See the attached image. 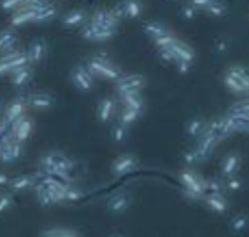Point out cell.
I'll use <instances>...</instances> for the list:
<instances>
[{
  "mask_svg": "<svg viewBox=\"0 0 249 237\" xmlns=\"http://www.w3.org/2000/svg\"><path fill=\"white\" fill-rule=\"evenodd\" d=\"M215 49L217 52H226L229 49V42L226 39H219L215 43Z\"/></svg>",
  "mask_w": 249,
  "mask_h": 237,
  "instance_id": "48",
  "label": "cell"
},
{
  "mask_svg": "<svg viewBox=\"0 0 249 237\" xmlns=\"http://www.w3.org/2000/svg\"><path fill=\"white\" fill-rule=\"evenodd\" d=\"M71 82L73 87L82 93H88L94 87V79L87 67L82 64H77L71 69Z\"/></svg>",
  "mask_w": 249,
  "mask_h": 237,
  "instance_id": "5",
  "label": "cell"
},
{
  "mask_svg": "<svg viewBox=\"0 0 249 237\" xmlns=\"http://www.w3.org/2000/svg\"><path fill=\"white\" fill-rule=\"evenodd\" d=\"M109 237H124V236H122L121 234H112V235H110Z\"/></svg>",
  "mask_w": 249,
  "mask_h": 237,
  "instance_id": "51",
  "label": "cell"
},
{
  "mask_svg": "<svg viewBox=\"0 0 249 237\" xmlns=\"http://www.w3.org/2000/svg\"><path fill=\"white\" fill-rule=\"evenodd\" d=\"M141 116H142V112L124 107L121 111V113H120L119 122H121V123L124 124L126 126H132V124L137 123L138 119L141 118Z\"/></svg>",
  "mask_w": 249,
  "mask_h": 237,
  "instance_id": "32",
  "label": "cell"
},
{
  "mask_svg": "<svg viewBox=\"0 0 249 237\" xmlns=\"http://www.w3.org/2000/svg\"><path fill=\"white\" fill-rule=\"evenodd\" d=\"M86 18H87V14L85 11L72 10L62 17V25L69 28L78 27V26L85 25Z\"/></svg>",
  "mask_w": 249,
  "mask_h": 237,
  "instance_id": "27",
  "label": "cell"
},
{
  "mask_svg": "<svg viewBox=\"0 0 249 237\" xmlns=\"http://www.w3.org/2000/svg\"><path fill=\"white\" fill-rule=\"evenodd\" d=\"M36 16H37V11L26 8V6H21L11 17V25L18 27V26L26 25V23L35 22Z\"/></svg>",
  "mask_w": 249,
  "mask_h": 237,
  "instance_id": "23",
  "label": "cell"
},
{
  "mask_svg": "<svg viewBox=\"0 0 249 237\" xmlns=\"http://www.w3.org/2000/svg\"><path fill=\"white\" fill-rule=\"evenodd\" d=\"M217 142H219V141L216 140V138L213 136L210 133H208V131H205V133L198 139L197 146H196L195 148L196 151H197L198 156H199L202 163L207 162L208 159L212 157Z\"/></svg>",
  "mask_w": 249,
  "mask_h": 237,
  "instance_id": "10",
  "label": "cell"
},
{
  "mask_svg": "<svg viewBox=\"0 0 249 237\" xmlns=\"http://www.w3.org/2000/svg\"><path fill=\"white\" fill-rule=\"evenodd\" d=\"M226 183H225V186H226V190H230V191H233V192H236V191H239L242 188H243V179L241 178V176H238L236 174V175H232L230 176V178H226Z\"/></svg>",
  "mask_w": 249,
  "mask_h": 237,
  "instance_id": "39",
  "label": "cell"
},
{
  "mask_svg": "<svg viewBox=\"0 0 249 237\" xmlns=\"http://www.w3.org/2000/svg\"><path fill=\"white\" fill-rule=\"evenodd\" d=\"M28 57L26 52L10 51L0 57V76L5 73H11L20 67L27 66Z\"/></svg>",
  "mask_w": 249,
  "mask_h": 237,
  "instance_id": "7",
  "label": "cell"
},
{
  "mask_svg": "<svg viewBox=\"0 0 249 237\" xmlns=\"http://www.w3.org/2000/svg\"><path fill=\"white\" fill-rule=\"evenodd\" d=\"M176 67H177V71L182 74H187L188 72L191 71V67H192V63L191 62H186V61H176Z\"/></svg>",
  "mask_w": 249,
  "mask_h": 237,
  "instance_id": "46",
  "label": "cell"
},
{
  "mask_svg": "<svg viewBox=\"0 0 249 237\" xmlns=\"http://www.w3.org/2000/svg\"><path fill=\"white\" fill-rule=\"evenodd\" d=\"M214 0H192V5L195 6L197 10H205Z\"/></svg>",
  "mask_w": 249,
  "mask_h": 237,
  "instance_id": "47",
  "label": "cell"
},
{
  "mask_svg": "<svg viewBox=\"0 0 249 237\" xmlns=\"http://www.w3.org/2000/svg\"><path fill=\"white\" fill-rule=\"evenodd\" d=\"M13 205V196L9 192L0 193V214L5 213Z\"/></svg>",
  "mask_w": 249,
  "mask_h": 237,
  "instance_id": "43",
  "label": "cell"
},
{
  "mask_svg": "<svg viewBox=\"0 0 249 237\" xmlns=\"http://www.w3.org/2000/svg\"><path fill=\"white\" fill-rule=\"evenodd\" d=\"M38 237H81L80 232L72 229H64V227H54V229L44 230Z\"/></svg>",
  "mask_w": 249,
  "mask_h": 237,
  "instance_id": "29",
  "label": "cell"
},
{
  "mask_svg": "<svg viewBox=\"0 0 249 237\" xmlns=\"http://www.w3.org/2000/svg\"><path fill=\"white\" fill-rule=\"evenodd\" d=\"M203 201L205 205L216 214H225L229 210V201L221 193H207Z\"/></svg>",
  "mask_w": 249,
  "mask_h": 237,
  "instance_id": "16",
  "label": "cell"
},
{
  "mask_svg": "<svg viewBox=\"0 0 249 237\" xmlns=\"http://www.w3.org/2000/svg\"><path fill=\"white\" fill-rule=\"evenodd\" d=\"M143 32H144L148 37L153 38V39L164 37V35L171 33L167 30L166 26H164L160 22H157V21H148V22L143 23Z\"/></svg>",
  "mask_w": 249,
  "mask_h": 237,
  "instance_id": "25",
  "label": "cell"
},
{
  "mask_svg": "<svg viewBox=\"0 0 249 237\" xmlns=\"http://www.w3.org/2000/svg\"><path fill=\"white\" fill-rule=\"evenodd\" d=\"M33 126H35V123H33L32 119L27 116H23L22 118H20L16 123L11 126L13 138L18 142L23 143L30 139L33 131Z\"/></svg>",
  "mask_w": 249,
  "mask_h": 237,
  "instance_id": "11",
  "label": "cell"
},
{
  "mask_svg": "<svg viewBox=\"0 0 249 237\" xmlns=\"http://www.w3.org/2000/svg\"><path fill=\"white\" fill-rule=\"evenodd\" d=\"M0 110H1V102H0Z\"/></svg>",
  "mask_w": 249,
  "mask_h": 237,
  "instance_id": "53",
  "label": "cell"
},
{
  "mask_svg": "<svg viewBox=\"0 0 249 237\" xmlns=\"http://www.w3.org/2000/svg\"><path fill=\"white\" fill-rule=\"evenodd\" d=\"M119 100L122 104V106L126 107V109H132L143 113V110H144V99L141 95V93L121 94L119 95Z\"/></svg>",
  "mask_w": 249,
  "mask_h": 237,
  "instance_id": "21",
  "label": "cell"
},
{
  "mask_svg": "<svg viewBox=\"0 0 249 237\" xmlns=\"http://www.w3.org/2000/svg\"><path fill=\"white\" fill-rule=\"evenodd\" d=\"M11 178H9L6 174H0V186L1 185H9Z\"/></svg>",
  "mask_w": 249,
  "mask_h": 237,
  "instance_id": "50",
  "label": "cell"
},
{
  "mask_svg": "<svg viewBox=\"0 0 249 237\" xmlns=\"http://www.w3.org/2000/svg\"><path fill=\"white\" fill-rule=\"evenodd\" d=\"M115 33H116V30L102 28L93 22L85 23L81 30V35L83 39L92 40V42H104V40L110 39Z\"/></svg>",
  "mask_w": 249,
  "mask_h": 237,
  "instance_id": "9",
  "label": "cell"
},
{
  "mask_svg": "<svg viewBox=\"0 0 249 237\" xmlns=\"http://www.w3.org/2000/svg\"><path fill=\"white\" fill-rule=\"evenodd\" d=\"M142 14V4L138 0H126L124 1V17L137 18Z\"/></svg>",
  "mask_w": 249,
  "mask_h": 237,
  "instance_id": "33",
  "label": "cell"
},
{
  "mask_svg": "<svg viewBox=\"0 0 249 237\" xmlns=\"http://www.w3.org/2000/svg\"><path fill=\"white\" fill-rule=\"evenodd\" d=\"M28 106L37 110H50L55 105V99L53 95L47 93H36L27 96Z\"/></svg>",
  "mask_w": 249,
  "mask_h": 237,
  "instance_id": "18",
  "label": "cell"
},
{
  "mask_svg": "<svg viewBox=\"0 0 249 237\" xmlns=\"http://www.w3.org/2000/svg\"><path fill=\"white\" fill-rule=\"evenodd\" d=\"M36 183H37V176L31 175V174H21L15 178H11L10 183H9V189L14 192H21L27 189L35 188Z\"/></svg>",
  "mask_w": 249,
  "mask_h": 237,
  "instance_id": "19",
  "label": "cell"
},
{
  "mask_svg": "<svg viewBox=\"0 0 249 237\" xmlns=\"http://www.w3.org/2000/svg\"><path fill=\"white\" fill-rule=\"evenodd\" d=\"M225 190H226L225 183L220 179L213 178L205 180V195L207 193H221V195H224Z\"/></svg>",
  "mask_w": 249,
  "mask_h": 237,
  "instance_id": "35",
  "label": "cell"
},
{
  "mask_svg": "<svg viewBox=\"0 0 249 237\" xmlns=\"http://www.w3.org/2000/svg\"><path fill=\"white\" fill-rule=\"evenodd\" d=\"M33 77V71L31 64L20 67L11 72V84L15 88H22L30 83Z\"/></svg>",
  "mask_w": 249,
  "mask_h": 237,
  "instance_id": "20",
  "label": "cell"
},
{
  "mask_svg": "<svg viewBox=\"0 0 249 237\" xmlns=\"http://www.w3.org/2000/svg\"><path fill=\"white\" fill-rule=\"evenodd\" d=\"M48 52V45L44 39L38 38L35 39L30 44L27 50V57H28V63L30 64H39L43 60L45 59Z\"/></svg>",
  "mask_w": 249,
  "mask_h": 237,
  "instance_id": "14",
  "label": "cell"
},
{
  "mask_svg": "<svg viewBox=\"0 0 249 237\" xmlns=\"http://www.w3.org/2000/svg\"><path fill=\"white\" fill-rule=\"evenodd\" d=\"M90 22L94 25L99 26L102 28H107V30H116L117 25H119V20L112 15L111 11L99 10L95 11L92 16Z\"/></svg>",
  "mask_w": 249,
  "mask_h": 237,
  "instance_id": "17",
  "label": "cell"
},
{
  "mask_svg": "<svg viewBox=\"0 0 249 237\" xmlns=\"http://www.w3.org/2000/svg\"><path fill=\"white\" fill-rule=\"evenodd\" d=\"M28 107L27 96H18L15 97L8 106L5 107L4 111L3 121L8 124L9 128H11L14 123L22 118L25 116V112Z\"/></svg>",
  "mask_w": 249,
  "mask_h": 237,
  "instance_id": "6",
  "label": "cell"
},
{
  "mask_svg": "<svg viewBox=\"0 0 249 237\" xmlns=\"http://www.w3.org/2000/svg\"><path fill=\"white\" fill-rule=\"evenodd\" d=\"M116 100L112 96H104L98 104L97 117L102 123L107 124L112 121V118L116 114Z\"/></svg>",
  "mask_w": 249,
  "mask_h": 237,
  "instance_id": "13",
  "label": "cell"
},
{
  "mask_svg": "<svg viewBox=\"0 0 249 237\" xmlns=\"http://www.w3.org/2000/svg\"><path fill=\"white\" fill-rule=\"evenodd\" d=\"M131 205V195L127 191H119L107 201V210L112 214H121Z\"/></svg>",
  "mask_w": 249,
  "mask_h": 237,
  "instance_id": "12",
  "label": "cell"
},
{
  "mask_svg": "<svg viewBox=\"0 0 249 237\" xmlns=\"http://www.w3.org/2000/svg\"><path fill=\"white\" fill-rule=\"evenodd\" d=\"M86 67L93 77L97 76L107 80H112V82H116L124 76L119 67L102 56L90 57L86 63Z\"/></svg>",
  "mask_w": 249,
  "mask_h": 237,
  "instance_id": "3",
  "label": "cell"
},
{
  "mask_svg": "<svg viewBox=\"0 0 249 237\" xmlns=\"http://www.w3.org/2000/svg\"><path fill=\"white\" fill-rule=\"evenodd\" d=\"M27 1L28 0H1V3H0V8L5 11L14 10V9H16V8L20 9L21 6L25 5Z\"/></svg>",
  "mask_w": 249,
  "mask_h": 237,
  "instance_id": "42",
  "label": "cell"
},
{
  "mask_svg": "<svg viewBox=\"0 0 249 237\" xmlns=\"http://www.w3.org/2000/svg\"><path fill=\"white\" fill-rule=\"evenodd\" d=\"M177 40L178 39L170 33V34L164 35V37H160V38H157V39H154V44L158 49H164V47H172Z\"/></svg>",
  "mask_w": 249,
  "mask_h": 237,
  "instance_id": "38",
  "label": "cell"
},
{
  "mask_svg": "<svg viewBox=\"0 0 249 237\" xmlns=\"http://www.w3.org/2000/svg\"><path fill=\"white\" fill-rule=\"evenodd\" d=\"M241 167V157L237 152L227 153L221 161L220 172L224 178H230L232 175H236Z\"/></svg>",
  "mask_w": 249,
  "mask_h": 237,
  "instance_id": "15",
  "label": "cell"
},
{
  "mask_svg": "<svg viewBox=\"0 0 249 237\" xmlns=\"http://www.w3.org/2000/svg\"><path fill=\"white\" fill-rule=\"evenodd\" d=\"M179 183H181L187 198L192 201L203 200L205 196V180L200 178L192 169H183L179 173Z\"/></svg>",
  "mask_w": 249,
  "mask_h": 237,
  "instance_id": "2",
  "label": "cell"
},
{
  "mask_svg": "<svg viewBox=\"0 0 249 237\" xmlns=\"http://www.w3.org/2000/svg\"><path fill=\"white\" fill-rule=\"evenodd\" d=\"M55 15H56V9H55L54 5L49 4L45 8H43L42 10L38 11L35 22H47V21L53 20Z\"/></svg>",
  "mask_w": 249,
  "mask_h": 237,
  "instance_id": "36",
  "label": "cell"
},
{
  "mask_svg": "<svg viewBox=\"0 0 249 237\" xmlns=\"http://www.w3.org/2000/svg\"><path fill=\"white\" fill-rule=\"evenodd\" d=\"M159 57L161 59L162 62L167 64H175L177 61V57L175 55L174 50L171 47H164V49H159Z\"/></svg>",
  "mask_w": 249,
  "mask_h": 237,
  "instance_id": "41",
  "label": "cell"
},
{
  "mask_svg": "<svg viewBox=\"0 0 249 237\" xmlns=\"http://www.w3.org/2000/svg\"><path fill=\"white\" fill-rule=\"evenodd\" d=\"M224 83H225V85H226V87L231 90V92L236 93V94H243V93H247V90L244 89L243 85L239 83L238 79H237L236 77L232 76L229 71H227L226 74H225Z\"/></svg>",
  "mask_w": 249,
  "mask_h": 237,
  "instance_id": "34",
  "label": "cell"
},
{
  "mask_svg": "<svg viewBox=\"0 0 249 237\" xmlns=\"http://www.w3.org/2000/svg\"><path fill=\"white\" fill-rule=\"evenodd\" d=\"M205 11H207L209 15L214 16V17H221V16H224L225 14H226V6L222 3H220V1H217V0H214V1L205 9Z\"/></svg>",
  "mask_w": 249,
  "mask_h": 237,
  "instance_id": "37",
  "label": "cell"
},
{
  "mask_svg": "<svg viewBox=\"0 0 249 237\" xmlns=\"http://www.w3.org/2000/svg\"><path fill=\"white\" fill-rule=\"evenodd\" d=\"M145 85V77L142 74H124L115 82V90L117 95L128 93H141Z\"/></svg>",
  "mask_w": 249,
  "mask_h": 237,
  "instance_id": "4",
  "label": "cell"
},
{
  "mask_svg": "<svg viewBox=\"0 0 249 237\" xmlns=\"http://www.w3.org/2000/svg\"><path fill=\"white\" fill-rule=\"evenodd\" d=\"M8 128V124H6L3 119H0V141H1V138H3V136H5Z\"/></svg>",
  "mask_w": 249,
  "mask_h": 237,
  "instance_id": "49",
  "label": "cell"
},
{
  "mask_svg": "<svg viewBox=\"0 0 249 237\" xmlns=\"http://www.w3.org/2000/svg\"><path fill=\"white\" fill-rule=\"evenodd\" d=\"M83 197V192L78 189L72 188V186H69L65 190V201L68 202H73V201H78Z\"/></svg>",
  "mask_w": 249,
  "mask_h": 237,
  "instance_id": "44",
  "label": "cell"
},
{
  "mask_svg": "<svg viewBox=\"0 0 249 237\" xmlns=\"http://www.w3.org/2000/svg\"><path fill=\"white\" fill-rule=\"evenodd\" d=\"M40 172L60 178L61 180L71 183V172L75 168V162L65 153L52 151L43 156L39 161Z\"/></svg>",
  "mask_w": 249,
  "mask_h": 237,
  "instance_id": "1",
  "label": "cell"
},
{
  "mask_svg": "<svg viewBox=\"0 0 249 237\" xmlns=\"http://www.w3.org/2000/svg\"><path fill=\"white\" fill-rule=\"evenodd\" d=\"M170 47L174 50L175 55H176L177 57V61L179 60V61H186V62H191V63H193L196 54H195V50H193L190 45L181 42V40H177V42Z\"/></svg>",
  "mask_w": 249,
  "mask_h": 237,
  "instance_id": "24",
  "label": "cell"
},
{
  "mask_svg": "<svg viewBox=\"0 0 249 237\" xmlns=\"http://www.w3.org/2000/svg\"><path fill=\"white\" fill-rule=\"evenodd\" d=\"M18 42L16 33L11 30H4L0 32V52L8 54V52L14 51L13 47H15Z\"/></svg>",
  "mask_w": 249,
  "mask_h": 237,
  "instance_id": "28",
  "label": "cell"
},
{
  "mask_svg": "<svg viewBox=\"0 0 249 237\" xmlns=\"http://www.w3.org/2000/svg\"><path fill=\"white\" fill-rule=\"evenodd\" d=\"M197 9L195 8V6L192 5V4H190V5H186L184 8H182V16H183L186 20H193V18L196 17V15H197Z\"/></svg>",
  "mask_w": 249,
  "mask_h": 237,
  "instance_id": "45",
  "label": "cell"
},
{
  "mask_svg": "<svg viewBox=\"0 0 249 237\" xmlns=\"http://www.w3.org/2000/svg\"><path fill=\"white\" fill-rule=\"evenodd\" d=\"M207 129L208 123L204 118H202V117H193L187 123L186 133L190 138L197 139L198 140L207 131Z\"/></svg>",
  "mask_w": 249,
  "mask_h": 237,
  "instance_id": "22",
  "label": "cell"
},
{
  "mask_svg": "<svg viewBox=\"0 0 249 237\" xmlns=\"http://www.w3.org/2000/svg\"><path fill=\"white\" fill-rule=\"evenodd\" d=\"M110 136L115 143L124 142L128 136V126L122 124L121 122H117L112 126L111 130H110Z\"/></svg>",
  "mask_w": 249,
  "mask_h": 237,
  "instance_id": "30",
  "label": "cell"
},
{
  "mask_svg": "<svg viewBox=\"0 0 249 237\" xmlns=\"http://www.w3.org/2000/svg\"><path fill=\"white\" fill-rule=\"evenodd\" d=\"M246 131H248V133H249V124H248V126H247V129H246Z\"/></svg>",
  "mask_w": 249,
  "mask_h": 237,
  "instance_id": "52",
  "label": "cell"
},
{
  "mask_svg": "<svg viewBox=\"0 0 249 237\" xmlns=\"http://www.w3.org/2000/svg\"><path fill=\"white\" fill-rule=\"evenodd\" d=\"M137 167V158L133 155H130V153H124V155H120L119 157L114 159L111 164V173L116 176H122L126 175V174H130Z\"/></svg>",
  "mask_w": 249,
  "mask_h": 237,
  "instance_id": "8",
  "label": "cell"
},
{
  "mask_svg": "<svg viewBox=\"0 0 249 237\" xmlns=\"http://www.w3.org/2000/svg\"><path fill=\"white\" fill-rule=\"evenodd\" d=\"M182 158H183L184 163L188 164V166H195V164L202 163V162H200L199 156H198L197 151H196V148H190V150L184 151Z\"/></svg>",
  "mask_w": 249,
  "mask_h": 237,
  "instance_id": "40",
  "label": "cell"
},
{
  "mask_svg": "<svg viewBox=\"0 0 249 237\" xmlns=\"http://www.w3.org/2000/svg\"><path fill=\"white\" fill-rule=\"evenodd\" d=\"M249 226V217L246 213H238L230 220L229 229L232 234L241 235L246 232Z\"/></svg>",
  "mask_w": 249,
  "mask_h": 237,
  "instance_id": "26",
  "label": "cell"
},
{
  "mask_svg": "<svg viewBox=\"0 0 249 237\" xmlns=\"http://www.w3.org/2000/svg\"><path fill=\"white\" fill-rule=\"evenodd\" d=\"M227 114L233 117H242V118H249V99L242 100L232 105L227 111Z\"/></svg>",
  "mask_w": 249,
  "mask_h": 237,
  "instance_id": "31",
  "label": "cell"
}]
</instances>
